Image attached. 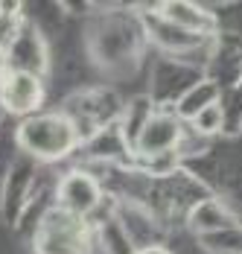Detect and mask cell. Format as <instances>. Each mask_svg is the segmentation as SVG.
<instances>
[{
	"mask_svg": "<svg viewBox=\"0 0 242 254\" xmlns=\"http://www.w3.org/2000/svg\"><path fill=\"white\" fill-rule=\"evenodd\" d=\"M44 102V85L32 70H18L12 67L0 79V105L15 114V117H32L38 105Z\"/></svg>",
	"mask_w": 242,
	"mask_h": 254,
	"instance_id": "cell-2",
	"label": "cell"
},
{
	"mask_svg": "<svg viewBox=\"0 0 242 254\" xmlns=\"http://www.w3.org/2000/svg\"><path fill=\"white\" fill-rule=\"evenodd\" d=\"M99 196H102L99 184L88 173H79V170L67 173L61 178V184H59V204H61V210H67V213L79 216V219H85L91 210H97Z\"/></svg>",
	"mask_w": 242,
	"mask_h": 254,
	"instance_id": "cell-5",
	"label": "cell"
},
{
	"mask_svg": "<svg viewBox=\"0 0 242 254\" xmlns=\"http://www.w3.org/2000/svg\"><path fill=\"white\" fill-rule=\"evenodd\" d=\"M137 254H170L167 249H161V246H149V249H140Z\"/></svg>",
	"mask_w": 242,
	"mask_h": 254,
	"instance_id": "cell-10",
	"label": "cell"
},
{
	"mask_svg": "<svg viewBox=\"0 0 242 254\" xmlns=\"http://www.w3.org/2000/svg\"><path fill=\"white\" fill-rule=\"evenodd\" d=\"M41 249H44V254H82L85 252L82 219L61 207L56 213H50L41 228Z\"/></svg>",
	"mask_w": 242,
	"mask_h": 254,
	"instance_id": "cell-3",
	"label": "cell"
},
{
	"mask_svg": "<svg viewBox=\"0 0 242 254\" xmlns=\"http://www.w3.org/2000/svg\"><path fill=\"white\" fill-rule=\"evenodd\" d=\"M234 222H237V216L216 199L198 202L190 210V228L198 234H219V231H228Z\"/></svg>",
	"mask_w": 242,
	"mask_h": 254,
	"instance_id": "cell-6",
	"label": "cell"
},
{
	"mask_svg": "<svg viewBox=\"0 0 242 254\" xmlns=\"http://www.w3.org/2000/svg\"><path fill=\"white\" fill-rule=\"evenodd\" d=\"M6 73H9V67H6V53L0 50V79L6 76Z\"/></svg>",
	"mask_w": 242,
	"mask_h": 254,
	"instance_id": "cell-11",
	"label": "cell"
},
{
	"mask_svg": "<svg viewBox=\"0 0 242 254\" xmlns=\"http://www.w3.org/2000/svg\"><path fill=\"white\" fill-rule=\"evenodd\" d=\"M210 105H219V85L216 82H198L190 91L181 94V100H178V117L193 120L204 108H210Z\"/></svg>",
	"mask_w": 242,
	"mask_h": 254,
	"instance_id": "cell-8",
	"label": "cell"
},
{
	"mask_svg": "<svg viewBox=\"0 0 242 254\" xmlns=\"http://www.w3.org/2000/svg\"><path fill=\"white\" fill-rule=\"evenodd\" d=\"M18 143L41 161H59L76 149L79 128L67 114H32L18 126Z\"/></svg>",
	"mask_w": 242,
	"mask_h": 254,
	"instance_id": "cell-1",
	"label": "cell"
},
{
	"mask_svg": "<svg viewBox=\"0 0 242 254\" xmlns=\"http://www.w3.org/2000/svg\"><path fill=\"white\" fill-rule=\"evenodd\" d=\"M181 140V123L175 114H149L143 126L134 131V149L143 158H158L178 146Z\"/></svg>",
	"mask_w": 242,
	"mask_h": 254,
	"instance_id": "cell-4",
	"label": "cell"
},
{
	"mask_svg": "<svg viewBox=\"0 0 242 254\" xmlns=\"http://www.w3.org/2000/svg\"><path fill=\"white\" fill-rule=\"evenodd\" d=\"M161 18L170 21L172 26H178V29H184V32H190V35L213 29V18L204 15L193 3H164L161 6Z\"/></svg>",
	"mask_w": 242,
	"mask_h": 254,
	"instance_id": "cell-7",
	"label": "cell"
},
{
	"mask_svg": "<svg viewBox=\"0 0 242 254\" xmlns=\"http://www.w3.org/2000/svg\"><path fill=\"white\" fill-rule=\"evenodd\" d=\"M190 123H193V128L198 134H216L219 128H222V123H225V111H222V105H210L198 117H193Z\"/></svg>",
	"mask_w": 242,
	"mask_h": 254,
	"instance_id": "cell-9",
	"label": "cell"
}]
</instances>
